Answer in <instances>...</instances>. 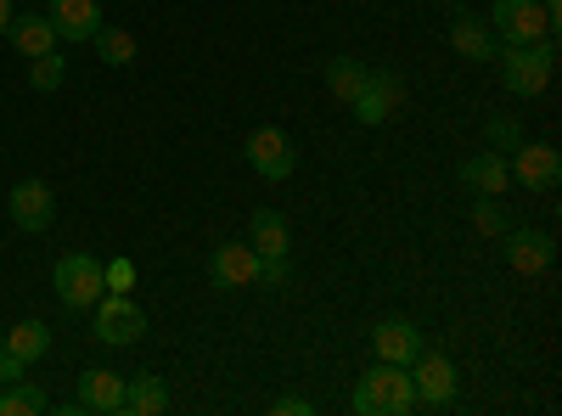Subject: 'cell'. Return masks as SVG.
<instances>
[{"mask_svg":"<svg viewBox=\"0 0 562 416\" xmlns=\"http://www.w3.org/2000/svg\"><path fill=\"white\" fill-rule=\"evenodd\" d=\"M349 411L355 416H405L416 411V389H411V372L394 360H378L371 372H360L355 394H349Z\"/></svg>","mask_w":562,"mask_h":416,"instance_id":"6da1fadb","label":"cell"},{"mask_svg":"<svg viewBox=\"0 0 562 416\" xmlns=\"http://www.w3.org/2000/svg\"><path fill=\"white\" fill-rule=\"evenodd\" d=\"M495 68H501V85L512 97H546V85L557 74V45L551 40H535V45H495Z\"/></svg>","mask_w":562,"mask_h":416,"instance_id":"7a4b0ae2","label":"cell"},{"mask_svg":"<svg viewBox=\"0 0 562 416\" xmlns=\"http://www.w3.org/2000/svg\"><path fill=\"white\" fill-rule=\"evenodd\" d=\"M52 288L68 310H90L102 293H108V276H102V259L97 254H63L52 265Z\"/></svg>","mask_w":562,"mask_h":416,"instance_id":"3957f363","label":"cell"},{"mask_svg":"<svg viewBox=\"0 0 562 416\" xmlns=\"http://www.w3.org/2000/svg\"><path fill=\"white\" fill-rule=\"evenodd\" d=\"M490 34L495 45H535L551 40V18L540 0H490Z\"/></svg>","mask_w":562,"mask_h":416,"instance_id":"277c9868","label":"cell"},{"mask_svg":"<svg viewBox=\"0 0 562 416\" xmlns=\"http://www.w3.org/2000/svg\"><path fill=\"white\" fill-rule=\"evenodd\" d=\"M90 315H97V338L108 349H130L147 338V310H140L130 293H102L97 304H90Z\"/></svg>","mask_w":562,"mask_h":416,"instance_id":"5b68a950","label":"cell"},{"mask_svg":"<svg viewBox=\"0 0 562 416\" xmlns=\"http://www.w3.org/2000/svg\"><path fill=\"white\" fill-rule=\"evenodd\" d=\"M506 169H512V187H529V192H557L562 187V153L551 142H524Z\"/></svg>","mask_w":562,"mask_h":416,"instance_id":"8992f818","label":"cell"},{"mask_svg":"<svg viewBox=\"0 0 562 416\" xmlns=\"http://www.w3.org/2000/svg\"><path fill=\"white\" fill-rule=\"evenodd\" d=\"M411 389H416V405H450L456 400V360L450 355H439V349H422L411 366Z\"/></svg>","mask_w":562,"mask_h":416,"instance_id":"52a82bcc","label":"cell"},{"mask_svg":"<svg viewBox=\"0 0 562 416\" xmlns=\"http://www.w3.org/2000/svg\"><path fill=\"white\" fill-rule=\"evenodd\" d=\"M400 97H405L400 74H389V68H366V85H360V97L349 102V113H355V124H389V119L400 113Z\"/></svg>","mask_w":562,"mask_h":416,"instance_id":"ba28073f","label":"cell"},{"mask_svg":"<svg viewBox=\"0 0 562 416\" xmlns=\"http://www.w3.org/2000/svg\"><path fill=\"white\" fill-rule=\"evenodd\" d=\"M248 164H254L265 180H293V169H299V153H293V142H288V130L259 124V130L248 135Z\"/></svg>","mask_w":562,"mask_h":416,"instance_id":"9c48e42d","label":"cell"},{"mask_svg":"<svg viewBox=\"0 0 562 416\" xmlns=\"http://www.w3.org/2000/svg\"><path fill=\"white\" fill-rule=\"evenodd\" d=\"M7 214H12L18 231L40 237V231H52V220H57V198H52V187H45V180H18L12 198H7Z\"/></svg>","mask_w":562,"mask_h":416,"instance_id":"30bf717a","label":"cell"},{"mask_svg":"<svg viewBox=\"0 0 562 416\" xmlns=\"http://www.w3.org/2000/svg\"><path fill=\"white\" fill-rule=\"evenodd\" d=\"M557 259V243L551 231H535V225H506V265L518 276H546Z\"/></svg>","mask_w":562,"mask_h":416,"instance_id":"8fae6325","label":"cell"},{"mask_svg":"<svg viewBox=\"0 0 562 416\" xmlns=\"http://www.w3.org/2000/svg\"><path fill=\"white\" fill-rule=\"evenodd\" d=\"M63 411H97V416H119L124 411V372H108V366H97V372L79 378V394L63 405Z\"/></svg>","mask_w":562,"mask_h":416,"instance_id":"7c38bea8","label":"cell"},{"mask_svg":"<svg viewBox=\"0 0 562 416\" xmlns=\"http://www.w3.org/2000/svg\"><path fill=\"white\" fill-rule=\"evenodd\" d=\"M371 349H378V360L411 366L422 349H428V338H422V327H416V321H405V315H389V321H378V333H371Z\"/></svg>","mask_w":562,"mask_h":416,"instance_id":"4fadbf2b","label":"cell"},{"mask_svg":"<svg viewBox=\"0 0 562 416\" xmlns=\"http://www.w3.org/2000/svg\"><path fill=\"white\" fill-rule=\"evenodd\" d=\"M209 276H214V288H254L259 282L254 243H220L214 259H209Z\"/></svg>","mask_w":562,"mask_h":416,"instance_id":"5bb4252c","label":"cell"},{"mask_svg":"<svg viewBox=\"0 0 562 416\" xmlns=\"http://www.w3.org/2000/svg\"><path fill=\"white\" fill-rule=\"evenodd\" d=\"M456 175H461V187L473 192V198H501V192L512 187V169H506V158H501V153H490V147H484V153H473V158H467Z\"/></svg>","mask_w":562,"mask_h":416,"instance_id":"9a60e30c","label":"cell"},{"mask_svg":"<svg viewBox=\"0 0 562 416\" xmlns=\"http://www.w3.org/2000/svg\"><path fill=\"white\" fill-rule=\"evenodd\" d=\"M52 29H57V40H90L102 29V7L97 0H52Z\"/></svg>","mask_w":562,"mask_h":416,"instance_id":"2e32d148","label":"cell"},{"mask_svg":"<svg viewBox=\"0 0 562 416\" xmlns=\"http://www.w3.org/2000/svg\"><path fill=\"white\" fill-rule=\"evenodd\" d=\"M248 243H254V254H259V259L288 254V248H293L288 214H276V209H254V220H248Z\"/></svg>","mask_w":562,"mask_h":416,"instance_id":"e0dca14e","label":"cell"},{"mask_svg":"<svg viewBox=\"0 0 562 416\" xmlns=\"http://www.w3.org/2000/svg\"><path fill=\"white\" fill-rule=\"evenodd\" d=\"M7 40L18 45V52H23V63H34V57H45V52H57V29H52V18H12V29H7Z\"/></svg>","mask_w":562,"mask_h":416,"instance_id":"ac0fdd59","label":"cell"},{"mask_svg":"<svg viewBox=\"0 0 562 416\" xmlns=\"http://www.w3.org/2000/svg\"><path fill=\"white\" fill-rule=\"evenodd\" d=\"M450 45H456V57L467 63H495V34L484 18H456L450 23Z\"/></svg>","mask_w":562,"mask_h":416,"instance_id":"d6986e66","label":"cell"},{"mask_svg":"<svg viewBox=\"0 0 562 416\" xmlns=\"http://www.w3.org/2000/svg\"><path fill=\"white\" fill-rule=\"evenodd\" d=\"M124 411H130V416H158V411H169V389H164V378H153V372L124 378Z\"/></svg>","mask_w":562,"mask_h":416,"instance_id":"ffe728a7","label":"cell"},{"mask_svg":"<svg viewBox=\"0 0 562 416\" xmlns=\"http://www.w3.org/2000/svg\"><path fill=\"white\" fill-rule=\"evenodd\" d=\"M0 344H7V355H18L23 366H34L45 349H52V327H45V321H18L12 333H0Z\"/></svg>","mask_w":562,"mask_h":416,"instance_id":"44dd1931","label":"cell"},{"mask_svg":"<svg viewBox=\"0 0 562 416\" xmlns=\"http://www.w3.org/2000/svg\"><path fill=\"white\" fill-rule=\"evenodd\" d=\"M360 85H366V63H355V57H333V63H326V90H333L344 108L360 97Z\"/></svg>","mask_w":562,"mask_h":416,"instance_id":"7402d4cb","label":"cell"},{"mask_svg":"<svg viewBox=\"0 0 562 416\" xmlns=\"http://www.w3.org/2000/svg\"><path fill=\"white\" fill-rule=\"evenodd\" d=\"M45 405V389L40 383H29V378H18V383H7V394H0V416H40Z\"/></svg>","mask_w":562,"mask_h":416,"instance_id":"603a6c76","label":"cell"},{"mask_svg":"<svg viewBox=\"0 0 562 416\" xmlns=\"http://www.w3.org/2000/svg\"><path fill=\"white\" fill-rule=\"evenodd\" d=\"M90 45H97V57L108 63V68H130L135 63V34H124V29H97V34H90Z\"/></svg>","mask_w":562,"mask_h":416,"instance_id":"cb8c5ba5","label":"cell"},{"mask_svg":"<svg viewBox=\"0 0 562 416\" xmlns=\"http://www.w3.org/2000/svg\"><path fill=\"white\" fill-rule=\"evenodd\" d=\"M63 79H68V57H63V52H45V57H34V63H29V85L40 90V97L63 90Z\"/></svg>","mask_w":562,"mask_h":416,"instance_id":"d4e9b609","label":"cell"},{"mask_svg":"<svg viewBox=\"0 0 562 416\" xmlns=\"http://www.w3.org/2000/svg\"><path fill=\"white\" fill-rule=\"evenodd\" d=\"M484 142H490V153H518V147L529 142V135L518 130V119H506V113H501V119H490V124H484Z\"/></svg>","mask_w":562,"mask_h":416,"instance_id":"484cf974","label":"cell"},{"mask_svg":"<svg viewBox=\"0 0 562 416\" xmlns=\"http://www.w3.org/2000/svg\"><path fill=\"white\" fill-rule=\"evenodd\" d=\"M473 225L484 231V237H506L512 220H506V209H501L495 198H479V203H473Z\"/></svg>","mask_w":562,"mask_h":416,"instance_id":"4316f807","label":"cell"},{"mask_svg":"<svg viewBox=\"0 0 562 416\" xmlns=\"http://www.w3.org/2000/svg\"><path fill=\"white\" fill-rule=\"evenodd\" d=\"M288 282H293V265H288V254L259 259V288H270V293H288Z\"/></svg>","mask_w":562,"mask_h":416,"instance_id":"83f0119b","label":"cell"},{"mask_svg":"<svg viewBox=\"0 0 562 416\" xmlns=\"http://www.w3.org/2000/svg\"><path fill=\"white\" fill-rule=\"evenodd\" d=\"M102 276H108V293H130L135 288V265L130 259H108Z\"/></svg>","mask_w":562,"mask_h":416,"instance_id":"f1b7e54d","label":"cell"},{"mask_svg":"<svg viewBox=\"0 0 562 416\" xmlns=\"http://www.w3.org/2000/svg\"><path fill=\"white\" fill-rule=\"evenodd\" d=\"M270 411L276 416H310V400L304 394H281V400H270Z\"/></svg>","mask_w":562,"mask_h":416,"instance_id":"f546056e","label":"cell"},{"mask_svg":"<svg viewBox=\"0 0 562 416\" xmlns=\"http://www.w3.org/2000/svg\"><path fill=\"white\" fill-rule=\"evenodd\" d=\"M12 18H18V0H0V40H7V29H12Z\"/></svg>","mask_w":562,"mask_h":416,"instance_id":"4dcf8cb0","label":"cell"}]
</instances>
